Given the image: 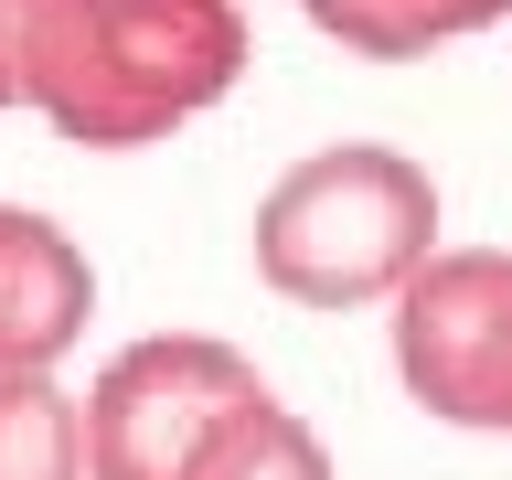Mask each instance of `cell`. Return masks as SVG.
Wrapping results in <instances>:
<instances>
[{"mask_svg":"<svg viewBox=\"0 0 512 480\" xmlns=\"http://www.w3.org/2000/svg\"><path fill=\"white\" fill-rule=\"evenodd\" d=\"M246 75V0H32L22 107L75 150H150Z\"/></svg>","mask_w":512,"mask_h":480,"instance_id":"obj_1","label":"cell"},{"mask_svg":"<svg viewBox=\"0 0 512 480\" xmlns=\"http://www.w3.org/2000/svg\"><path fill=\"white\" fill-rule=\"evenodd\" d=\"M246 256L288 310H384L438 256V182L384 139L299 150L246 214Z\"/></svg>","mask_w":512,"mask_h":480,"instance_id":"obj_2","label":"cell"},{"mask_svg":"<svg viewBox=\"0 0 512 480\" xmlns=\"http://www.w3.org/2000/svg\"><path fill=\"white\" fill-rule=\"evenodd\" d=\"M395 384L416 416L512 438V246H438L395 299Z\"/></svg>","mask_w":512,"mask_h":480,"instance_id":"obj_3","label":"cell"},{"mask_svg":"<svg viewBox=\"0 0 512 480\" xmlns=\"http://www.w3.org/2000/svg\"><path fill=\"white\" fill-rule=\"evenodd\" d=\"M256 395L267 374L214 331H150L107 352V374L86 384V480H182L203 438Z\"/></svg>","mask_w":512,"mask_h":480,"instance_id":"obj_4","label":"cell"},{"mask_svg":"<svg viewBox=\"0 0 512 480\" xmlns=\"http://www.w3.org/2000/svg\"><path fill=\"white\" fill-rule=\"evenodd\" d=\"M96 320V256L32 203H0V374H54Z\"/></svg>","mask_w":512,"mask_h":480,"instance_id":"obj_5","label":"cell"},{"mask_svg":"<svg viewBox=\"0 0 512 480\" xmlns=\"http://www.w3.org/2000/svg\"><path fill=\"white\" fill-rule=\"evenodd\" d=\"M299 11H310V32H331L363 64H416L438 43H470V32L512 22V0H299Z\"/></svg>","mask_w":512,"mask_h":480,"instance_id":"obj_6","label":"cell"},{"mask_svg":"<svg viewBox=\"0 0 512 480\" xmlns=\"http://www.w3.org/2000/svg\"><path fill=\"white\" fill-rule=\"evenodd\" d=\"M182 480H331V448H320V427L267 384L256 406H235L214 438H203V459H192Z\"/></svg>","mask_w":512,"mask_h":480,"instance_id":"obj_7","label":"cell"},{"mask_svg":"<svg viewBox=\"0 0 512 480\" xmlns=\"http://www.w3.org/2000/svg\"><path fill=\"white\" fill-rule=\"evenodd\" d=\"M0 480H86V395L54 374H0Z\"/></svg>","mask_w":512,"mask_h":480,"instance_id":"obj_8","label":"cell"},{"mask_svg":"<svg viewBox=\"0 0 512 480\" xmlns=\"http://www.w3.org/2000/svg\"><path fill=\"white\" fill-rule=\"evenodd\" d=\"M22 43H32V0H0V107H22Z\"/></svg>","mask_w":512,"mask_h":480,"instance_id":"obj_9","label":"cell"}]
</instances>
